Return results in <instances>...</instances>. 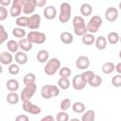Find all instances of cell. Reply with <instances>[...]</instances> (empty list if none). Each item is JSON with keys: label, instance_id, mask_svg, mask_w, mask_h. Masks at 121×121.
Wrapping results in <instances>:
<instances>
[{"label": "cell", "instance_id": "cell-52", "mask_svg": "<svg viewBox=\"0 0 121 121\" xmlns=\"http://www.w3.org/2000/svg\"><path fill=\"white\" fill-rule=\"evenodd\" d=\"M119 42H120V43H121V36H120V40H119Z\"/></svg>", "mask_w": 121, "mask_h": 121}, {"label": "cell", "instance_id": "cell-36", "mask_svg": "<svg viewBox=\"0 0 121 121\" xmlns=\"http://www.w3.org/2000/svg\"><path fill=\"white\" fill-rule=\"evenodd\" d=\"M59 74H60V78H69V77H70V76H71V74H72V71H71V69H70L69 67L64 66V67H61V68L60 69Z\"/></svg>", "mask_w": 121, "mask_h": 121}, {"label": "cell", "instance_id": "cell-11", "mask_svg": "<svg viewBox=\"0 0 121 121\" xmlns=\"http://www.w3.org/2000/svg\"><path fill=\"white\" fill-rule=\"evenodd\" d=\"M41 26V16L38 13H34L28 17V26L27 27L34 30L38 29Z\"/></svg>", "mask_w": 121, "mask_h": 121}, {"label": "cell", "instance_id": "cell-22", "mask_svg": "<svg viewBox=\"0 0 121 121\" xmlns=\"http://www.w3.org/2000/svg\"><path fill=\"white\" fill-rule=\"evenodd\" d=\"M6 87L10 92H16L20 87V83H19V81L17 79L10 78V79H8V81L6 83Z\"/></svg>", "mask_w": 121, "mask_h": 121}, {"label": "cell", "instance_id": "cell-19", "mask_svg": "<svg viewBox=\"0 0 121 121\" xmlns=\"http://www.w3.org/2000/svg\"><path fill=\"white\" fill-rule=\"evenodd\" d=\"M6 100H7V102H8L9 104H10V105H15V104H17V103L21 100V98H20L19 95H18L16 92H9V93L7 95V96H6Z\"/></svg>", "mask_w": 121, "mask_h": 121}, {"label": "cell", "instance_id": "cell-40", "mask_svg": "<svg viewBox=\"0 0 121 121\" xmlns=\"http://www.w3.org/2000/svg\"><path fill=\"white\" fill-rule=\"evenodd\" d=\"M8 71H9V73L10 74V75H17V74H19V72H20V67H19V65L17 64V63H11L9 67H8Z\"/></svg>", "mask_w": 121, "mask_h": 121}, {"label": "cell", "instance_id": "cell-3", "mask_svg": "<svg viewBox=\"0 0 121 121\" xmlns=\"http://www.w3.org/2000/svg\"><path fill=\"white\" fill-rule=\"evenodd\" d=\"M60 60L57 58H52L49 59V60L46 62L43 68V72L47 76H54L58 71H60Z\"/></svg>", "mask_w": 121, "mask_h": 121}, {"label": "cell", "instance_id": "cell-32", "mask_svg": "<svg viewBox=\"0 0 121 121\" xmlns=\"http://www.w3.org/2000/svg\"><path fill=\"white\" fill-rule=\"evenodd\" d=\"M12 35L15 38H19L21 40V39H24L25 36L27 35V34H26V30L24 28H22V27H14L12 29Z\"/></svg>", "mask_w": 121, "mask_h": 121}, {"label": "cell", "instance_id": "cell-12", "mask_svg": "<svg viewBox=\"0 0 121 121\" xmlns=\"http://www.w3.org/2000/svg\"><path fill=\"white\" fill-rule=\"evenodd\" d=\"M36 7H37L36 0H24L23 12L25 14H32L35 11Z\"/></svg>", "mask_w": 121, "mask_h": 121}, {"label": "cell", "instance_id": "cell-21", "mask_svg": "<svg viewBox=\"0 0 121 121\" xmlns=\"http://www.w3.org/2000/svg\"><path fill=\"white\" fill-rule=\"evenodd\" d=\"M108 41L106 39V37L104 36H98L97 38H95V45L98 50H104L107 46Z\"/></svg>", "mask_w": 121, "mask_h": 121}, {"label": "cell", "instance_id": "cell-7", "mask_svg": "<svg viewBox=\"0 0 121 121\" xmlns=\"http://www.w3.org/2000/svg\"><path fill=\"white\" fill-rule=\"evenodd\" d=\"M37 90V85L36 83H32L29 85H26V87L23 89V91L21 92L20 95V98L22 100V102H26V101H29L30 98L35 95Z\"/></svg>", "mask_w": 121, "mask_h": 121}, {"label": "cell", "instance_id": "cell-31", "mask_svg": "<svg viewBox=\"0 0 121 121\" xmlns=\"http://www.w3.org/2000/svg\"><path fill=\"white\" fill-rule=\"evenodd\" d=\"M71 85V81L69 80V78H60L58 79V86L60 89L61 90H66L70 87Z\"/></svg>", "mask_w": 121, "mask_h": 121}, {"label": "cell", "instance_id": "cell-13", "mask_svg": "<svg viewBox=\"0 0 121 121\" xmlns=\"http://www.w3.org/2000/svg\"><path fill=\"white\" fill-rule=\"evenodd\" d=\"M76 66L78 69L79 70H87V68H89L90 66V60L87 56H79L77 60H76Z\"/></svg>", "mask_w": 121, "mask_h": 121}, {"label": "cell", "instance_id": "cell-29", "mask_svg": "<svg viewBox=\"0 0 121 121\" xmlns=\"http://www.w3.org/2000/svg\"><path fill=\"white\" fill-rule=\"evenodd\" d=\"M101 70L104 74L106 75H109L111 73H112L114 70H115V65L113 64V62H111V61H108V62H105L103 63L102 67H101Z\"/></svg>", "mask_w": 121, "mask_h": 121}, {"label": "cell", "instance_id": "cell-45", "mask_svg": "<svg viewBox=\"0 0 121 121\" xmlns=\"http://www.w3.org/2000/svg\"><path fill=\"white\" fill-rule=\"evenodd\" d=\"M40 121H56V118L51 114H47V115L43 116Z\"/></svg>", "mask_w": 121, "mask_h": 121}, {"label": "cell", "instance_id": "cell-49", "mask_svg": "<svg viewBox=\"0 0 121 121\" xmlns=\"http://www.w3.org/2000/svg\"><path fill=\"white\" fill-rule=\"evenodd\" d=\"M69 121H81V120H79V119H78V118H72V119H70Z\"/></svg>", "mask_w": 121, "mask_h": 121}, {"label": "cell", "instance_id": "cell-27", "mask_svg": "<svg viewBox=\"0 0 121 121\" xmlns=\"http://www.w3.org/2000/svg\"><path fill=\"white\" fill-rule=\"evenodd\" d=\"M95 112L93 110L85 111L81 116V121H95Z\"/></svg>", "mask_w": 121, "mask_h": 121}, {"label": "cell", "instance_id": "cell-16", "mask_svg": "<svg viewBox=\"0 0 121 121\" xmlns=\"http://www.w3.org/2000/svg\"><path fill=\"white\" fill-rule=\"evenodd\" d=\"M13 61V56L11 55V53L7 52V51H3L0 54V62L4 65H10Z\"/></svg>", "mask_w": 121, "mask_h": 121}, {"label": "cell", "instance_id": "cell-50", "mask_svg": "<svg viewBox=\"0 0 121 121\" xmlns=\"http://www.w3.org/2000/svg\"><path fill=\"white\" fill-rule=\"evenodd\" d=\"M118 7H119V9H121V2H119V4H118Z\"/></svg>", "mask_w": 121, "mask_h": 121}, {"label": "cell", "instance_id": "cell-23", "mask_svg": "<svg viewBox=\"0 0 121 121\" xmlns=\"http://www.w3.org/2000/svg\"><path fill=\"white\" fill-rule=\"evenodd\" d=\"M60 41L65 44H70L74 41V36L69 31H63L60 34Z\"/></svg>", "mask_w": 121, "mask_h": 121}, {"label": "cell", "instance_id": "cell-1", "mask_svg": "<svg viewBox=\"0 0 121 121\" xmlns=\"http://www.w3.org/2000/svg\"><path fill=\"white\" fill-rule=\"evenodd\" d=\"M72 25L74 27V33L77 36H83L86 33H88V29H87V25L83 19L82 16L79 15H76L73 18L72 21Z\"/></svg>", "mask_w": 121, "mask_h": 121}, {"label": "cell", "instance_id": "cell-44", "mask_svg": "<svg viewBox=\"0 0 121 121\" xmlns=\"http://www.w3.org/2000/svg\"><path fill=\"white\" fill-rule=\"evenodd\" d=\"M15 121H29V118L26 114H19L16 116Z\"/></svg>", "mask_w": 121, "mask_h": 121}, {"label": "cell", "instance_id": "cell-15", "mask_svg": "<svg viewBox=\"0 0 121 121\" xmlns=\"http://www.w3.org/2000/svg\"><path fill=\"white\" fill-rule=\"evenodd\" d=\"M43 16L47 20H53L57 16V9L54 6H47L43 9Z\"/></svg>", "mask_w": 121, "mask_h": 121}, {"label": "cell", "instance_id": "cell-9", "mask_svg": "<svg viewBox=\"0 0 121 121\" xmlns=\"http://www.w3.org/2000/svg\"><path fill=\"white\" fill-rule=\"evenodd\" d=\"M22 108L26 112H28V113L33 114V115H37V114L41 113V112H42V109L39 106H37V105L33 104L32 102H30V100L23 102Z\"/></svg>", "mask_w": 121, "mask_h": 121}, {"label": "cell", "instance_id": "cell-18", "mask_svg": "<svg viewBox=\"0 0 121 121\" xmlns=\"http://www.w3.org/2000/svg\"><path fill=\"white\" fill-rule=\"evenodd\" d=\"M36 58L40 63H45L49 60V53L45 49H41L38 51Z\"/></svg>", "mask_w": 121, "mask_h": 121}, {"label": "cell", "instance_id": "cell-43", "mask_svg": "<svg viewBox=\"0 0 121 121\" xmlns=\"http://www.w3.org/2000/svg\"><path fill=\"white\" fill-rule=\"evenodd\" d=\"M7 17H8V9H6V7L0 6V21L6 20Z\"/></svg>", "mask_w": 121, "mask_h": 121}, {"label": "cell", "instance_id": "cell-47", "mask_svg": "<svg viewBox=\"0 0 121 121\" xmlns=\"http://www.w3.org/2000/svg\"><path fill=\"white\" fill-rule=\"evenodd\" d=\"M36 4L38 7H43L46 5V0H36Z\"/></svg>", "mask_w": 121, "mask_h": 121}, {"label": "cell", "instance_id": "cell-37", "mask_svg": "<svg viewBox=\"0 0 121 121\" xmlns=\"http://www.w3.org/2000/svg\"><path fill=\"white\" fill-rule=\"evenodd\" d=\"M70 107H72V104H71V100H70V98H64V99H62V100L60 101V110H61V111L65 112V111H67Z\"/></svg>", "mask_w": 121, "mask_h": 121}, {"label": "cell", "instance_id": "cell-46", "mask_svg": "<svg viewBox=\"0 0 121 121\" xmlns=\"http://www.w3.org/2000/svg\"><path fill=\"white\" fill-rule=\"evenodd\" d=\"M12 4V2L10 0H0V5L3 6V7H6V6H9Z\"/></svg>", "mask_w": 121, "mask_h": 121}, {"label": "cell", "instance_id": "cell-38", "mask_svg": "<svg viewBox=\"0 0 121 121\" xmlns=\"http://www.w3.org/2000/svg\"><path fill=\"white\" fill-rule=\"evenodd\" d=\"M9 38V34L6 31L3 25H0V43H4Z\"/></svg>", "mask_w": 121, "mask_h": 121}, {"label": "cell", "instance_id": "cell-48", "mask_svg": "<svg viewBox=\"0 0 121 121\" xmlns=\"http://www.w3.org/2000/svg\"><path fill=\"white\" fill-rule=\"evenodd\" d=\"M115 71L117 72L118 75H121V62H118L115 65Z\"/></svg>", "mask_w": 121, "mask_h": 121}, {"label": "cell", "instance_id": "cell-6", "mask_svg": "<svg viewBox=\"0 0 121 121\" xmlns=\"http://www.w3.org/2000/svg\"><path fill=\"white\" fill-rule=\"evenodd\" d=\"M102 18L98 15H94L93 17H91V19L89 20L88 24H87V29L89 33L95 34V32L98 31V29L100 28V26H102Z\"/></svg>", "mask_w": 121, "mask_h": 121}, {"label": "cell", "instance_id": "cell-17", "mask_svg": "<svg viewBox=\"0 0 121 121\" xmlns=\"http://www.w3.org/2000/svg\"><path fill=\"white\" fill-rule=\"evenodd\" d=\"M14 59H15V62L17 64H21V65L26 64L27 62V60H28V57L24 51H18L15 54Z\"/></svg>", "mask_w": 121, "mask_h": 121}, {"label": "cell", "instance_id": "cell-2", "mask_svg": "<svg viewBox=\"0 0 121 121\" xmlns=\"http://www.w3.org/2000/svg\"><path fill=\"white\" fill-rule=\"evenodd\" d=\"M60 88L58 85L46 84L41 89V96L44 99H49L53 96H58L60 95Z\"/></svg>", "mask_w": 121, "mask_h": 121}, {"label": "cell", "instance_id": "cell-39", "mask_svg": "<svg viewBox=\"0 0 121 121\" xmlns=\"http://www.w3.org/2000/svg\"><path fill=\"white\" fill-rule=\"evenodd\" d=\"M56 121H69V114L66 112H60L56 115Z\"/></svg>", "mask_w": 121, "mask_h": 121}, {"label": "cell", "instance_id": "cell-26", "mask_svg": "<svg viewBox=\"0 0 121 121\" xmlns=\"http://www.w3.org/2000/svg\"><path fill=\"white\" fill-rule=\"evenodd\" d=\"M119 40H120V36H119V34L117 33V32H115V31H112V32H110L109 34H108V36H107V41H108V43H111V44H116L118 42H119Z\"/></svg>", "mask_w": 121, "mask_h": 121}, {"label": "cell", "instance_id": "cell-5", "mask_svg": "<svg viewBox=\"0 0 121 121\" xmlns=\"http://www.w3.org/2000/svg\"><path fill=\"white\" fill-rule=\"evenodd\" d=\"M26 39L33 44H42L46 41V35L43 32L41 31H36V30H32L30 32L27 33L26 35Z\"/></svg>", "mask_w": 121, "mask_h": 121}, {"label": "cell", "instance_id": "cell-4", "mask_svg": "<svg viewBox=\"0 0 121 121\" xmlns=\"http://www.w3.org/2000/svg\"><path fill=\"white\" fill-rule=\"evenodd\" d=\"M71 14H72V8L71 5L67 2H63L60 4V14H59V20L61 24H65L67 23L70 18H71Z\"/></svg>", "mask_w": 121, "mask_h": 121}, {"label": "cell", "instance_id": "cell-34", "mask_svg": "<svg viewBox=\"0 0 121 121\" xmlns=\"http://www.w3.org/2000/svg\"><path fill=\"white\" fill-rule=\"evenodd\" d=\"M88 84H89L91 87H94V88L99 87V86L102 84V78H101L100 76L95 74V76H94V77L92 78V79L88 82Z\"/></svg>", "mask_w": 121, "mask_h": 121}, {"label": "cell", "instance_id": "cell-10", "mask_svg": "<svg viewBox=\"0 0 121 121\" xmlns=\"http://www.w3.org/2000/svg\"><path fill=\"white\" fill-rule=\"evenodd\" d=\"M71 84H72V86H73V88H74L75 90L80 91V90H82V89L85 88V86H86L87 83H86L85 80L82 78L81 74H78V75H76V76L73 78V79H72V81H71Z\"/></svg>", "mask_w": 121, "mask_h": 121}, {"label": "cell", "instance_id": "cell-25", "mask_svg": "<svg viewBox=\"0 0 121 121\" xmlns=\"http://www.w3.org/2000/svg\"><path fill=\"white\" fill-rule=\"evenodd\" d=\"M81 41H82V43H83L85 45H92V44H94L95 42V37L94 34L88 32V33H86L85 35L82 36Z\"/></svg>", "mask_w": 121, "mask_h": 121}, {"label": "cell", "instance_id": "cell-8", "mask_svg": "<svg viewBox=\"0 0 121 121\" xmlns=\"http://www.w3.org/2000/svg\"><path fill=\"white\" fill-rule=\"evenodd\" d=\"M24 0H13L9 9V14L11 17H20L23 11Z\"/></svg>", "mask_w": 121, "mask_h": 121}, {"label": "cell", "instance_id": "cell-51", "mask_svg": "<svg viewBox=\"0 0 121 121\" xmlns=\"http://www.w3.org/2000/svg\"><path fill=\"white\" fill-rule=\"evenodd\" d=\"M118 56H119V58H120V59H121V50H120V51H119V54H118Z\"/></svg>", "mask_w": 121, "mask_h": 121}, {"label": "cell", "instance_id": "cell-35", "mask_svg": "<svg viewBox=\"0 0 121 121\" xmlns=\"http://www.w3.org/2000/svg\"><path fill=\"white\" fill-rule=\"evenodd\" d=\"M15 24L17 25L18 27L24 28L25 26H28V17L27 16H20V17L16 18Z\"/></svg>", "mask_w": 121, "mask_h": 121}, {"label": "cell", "instance_id": "cell-14", "mask_svg": "<svg viewBox=\"0 0 121 121\" xmlns=\"http://www.w3.org/2000/svg\"><path fill=\"white\" fill-rule=\"evenodd\" d=\"M105 17H106V20L108 22H111V23L115 22L118 19V10H117V9L113 8V7L108 8L105 11Z\"/></svg>", "mask_w": 121, "mask_h": 121}, {"label": "cell", "instance_id": "cell-33", "mask_svg": "<svg viewBox=\"0 0 121 121\" xmlns=\"http://www.w3.org/2000/svg\"><path fill=\"white\" fill-rule=\"evenodd\" d=\"M36 81V76L33 73H27L25 75L24 78H23V82L25 85H29L32 83H35Z\"/></svg>", "mask_w": 121, "mask_h": 121}, {"label": "cell", "instance_id": "cell-42", "mask_svg": "<svg viewBox=\"0 0 121 121\" xmlns=\"http://www.w3.org/2000/svg\"><path fill=\"white\" fill-rule=\"evenodd\" d=\"M112 84L114 87H121V75H115L112 78Z\"/></svg>", "mask_w": 121, "mask_h": 121}, {"label": "cell", "instance_id": "cell-28", "mask_svg": "<svg viewBox=\"0 0 121 121\" xmlns=\"http://www.w3.org/2000/svg\"><path fill=\"white\" fill-rule=\"evenodd\" d=\"M7 48L10 53H17L19 49V43L14 40H9L7 43Z\"/></svg>", "mask_w": 121, "mask_h": 121}, {"label": "cell", "instance_id": "cell-41", "mask_svg": "<svg viewBox=\"0 0 121 121\" xmlns=\"http://www.w3.org/2000/svg\"><path fill=\"white\" fill-rule=\"evenodd\" d=\"M95 76V73L93 72V71H90V70H86V71H84L82 74H81V77H82V78L85 80V82L86 83H88L91 79H92V78Z\"/></svg>", "mask_w": 121, "mask_h": 121}, {"label": "cell", "instance_id": "cell-30", "mask_svg": "<svg viewBox=\"0 0 121 121\" xmlns=\"http://www.w3.org/2000/svg\"><path fill=\"white\" fill-rule=\"evenodd\" d=\"M85 109H86L85 104L80 101H77V102L73 103V105H72V110L76 113H82L85 112Z\"/></svg>", "mask_w": 121, "mask_h": 121}, {"label": "cell", "instance_id": "cell-24", "mask_svg": "<svg viewBox=\"0 0 121 121\" xmlns=\"http://www.w3.org/2000/svg\"><path fill=\"white\" fill-rule=\"evenodd\" d=\"M79 11H80V14L83 15V16H89L92 14L93 12V7L88 4V3H84L80 6V9H79Z\"/></svg>", "mask_w": 121, "mask_h": 121}, {"label": "cell", "instance_id": "cell-20", "mask_svg": "<svg viewBox=\"0 0 121 121\" xmlns=\"http://www.w3.org/2000/svg\"><path fill=\"white\" fill-rule=\"evenodd\" d=\"M18 43H19V48H20L22 51H24V52L30 51V50L32 49V47H33L32 43H31L26 38L21 39V40L18 42Z\"/></svg>", "mask_w": 121, "mask_h": 121}]
</instances>
